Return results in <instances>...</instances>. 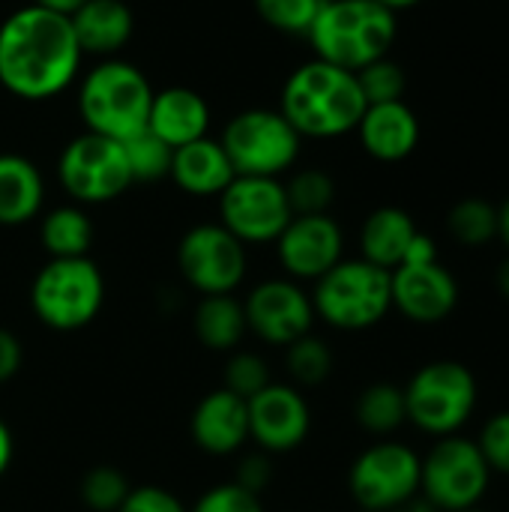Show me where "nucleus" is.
<instances>
[{"label": "nucleus", "instance_id": "f257e3e1", "mask_svg": "<svg viewBox=\"0 0 509 512\" xmlns=\"http://www.w3.org/2000/svg\"><path fill=\"white\" fill-rule=\"evenodd\" d=\"M72 21L27 3L0 24V87L24 102H48L69 90L81 69Z\"/></svg>", "mask_w": 509, "mask_h": 512}, {"label": "nucleus", "instance_id": "f03ea898", "mask_svg": "<svg viewBox=\"0 0 509 512\" xmlns=\"http://www.w3.org/2000/svg\"><path fill=\"white\" fill-rule=\"evenodd\" d=\"M279 111L300 138L327 141L357 129L366 111V96L360 90L357 72L315 57L288 75Z\"/></svg>", "mask_w": 509, "mask_h": 512}, {"label": "nucleus", "instance_id": "7ed1b4c3", "mask_svg": "<svg viewBox=\"0 0 509 512\" xmlns=\"http://www.w3.org/2000/svg\"><path fill=\"white\" fill-rule=\"evenodd\" d=\"M396 33V12L375 0H324L306 39L318 60L360 72L390 54Z\"/></svg>", "mask_w": 509, "mask_h": 512}, {"label": "nucleus", "instance_id": "20e7f679", "mask_svg": "<svg viewBox=\"0 0 509 512\" xmlns=\"http://www.w3.org/2000/svg\"><path fill=\"white\" fill-rule=\"evenodd\" d=\"M75 99L87 132L123 144L147 129L153 87L135 63L123 57H105L81 75Z\"/></svg>", "mask_w": 509, "mask_h": 512}, {"label": "nucleus", "instance_id": "39448f33", "mask_svg": "<svg viewBox=\"0 0 509 512\" xmlns=\"http://www.w3.org/2000/svg\"><path fill=\"white\" fill-rule=\"evenodd\" d=\"M309 297L315 306V318H321L333 330L360 333L381 324L393 309L390 270H381L363 258H342L315 282V291Z\"/></svg>", "mask_w": 509, "mask_h": 512}, {"label": "nucleus", "instance_id": "423d86ee", "mask_svg": "<svg viewBox=\"0 0 509 512\" xmlns=\"http://www.w3.org/2000/svg\"><path fill=\"white\" fill-rule=\"evenodd\" d=\"M102 303L105 279L90 258H48L30 285L33 315L57 333H72L93 324Z\"/></svg>", "mask_w": 509, "mask_h": 512}, {"label": "nucleus", "instance_id": "0eeeda50", "mask_svg": "<svg viewBox=\"0 0 509 512\" xmlns=\"http://www.w3.org/2000/svg\"><path fill=\"white\" fill-rule=\"evenodd\" d=\"M219 144L237 177H282L297 162L303 138L279 108H246L225 123Z\"/></svg>", "mask_w": 509, "mask_h": 512}, {"label": "nucleus", "instance_id": "6e6552de", "mask_svg": "<svg viewBox=\"0 0 509 512\" xmlns=\"http://www.w3.org/2000/svg\"><path fill=\"white\" fill-rule=\"evenodd\" d=\"M402 390L408 420L435 438L456 435L477 408V378L456 360L426 363Z\"/></svg>", "mask_w": 509, "mask_h": 512}, {"label": "nucleus", "instance_id": "1a4fd4ad", "mask_svg": "<svg viewBox=\"0 0 509 512\" xmlns=\"http://www.w3.org/2000/svg\"><path fill=\"white\" fill-rule=\"evenodd\" d=\"M57 180L78 207L108 204L132 186L123 144L96 132H81L60 150Z\"/></svg>", "mask_w": 509, "mask_h": 512}, {"label": "nucleus", "instance_id": "9d476101", "mask_svg": "<svg viewBox=\"0 0 509 512\" xmlns=\"http://www.w3.org/2000/svg\"><path fill=\"white\" fill-rule=\"evenodd\" d=\"M492 468L477 441L447 435L423 459L420 492L438 512L474 510L489 489Z\"/></svg>", "mask_w": 509, "mask_h": 512}, {"label": "nucleus", "instance_id": "9b49d317", "mask_svg": "<svg viewBox=\"0 0 509 512\" xmlns=\"http://www.w3.org/2000/svg\"><path fill=\"white\" fill-rule=\"evenodd\" d=\"M420 471L423 459L411 447L381 441L354 459L348 471V492L360 510L390 512L420 495Z\"/></svg>", "mask_w": 509, "mask_h": 512}, {"label": "nucleus", "instance_id": "f8f14e48", "mask_svg": "<svg viewBox=\"0 0 509 512\" xmlns=\"http://www.w3.org/2000/svg\"><path fill=\"white\" fill-rule=\"evenodd\" d=\"M177 267L189 288L201 297L234 294L249 270L246 246L219 222L189 228L177 246Z\"/></svg>", "mask_w": 509, "mask_h": 512}, {"label": "nucleus", "instance_id": "ddd939ff", "mask_svg": "<svg viewBox=\"0 0 509 512\" xmlns=\"http://www.w3.org/2000/svg\"><path fill=\"white\" fill-rule=\"evenodd\" d=\"M291 219L294 213L279 177H234L219 195V225L243 246L276 243Z\"/></svg>", "mask_w": 509, "mask_h": 512}, {"label": "nucleus", "instance_id": "4468645a", "mask_svg": "<svg viewBox=\"0 0 509 512\" xmlns=\"http://www.w3.org/2000/svg\"><path fill=\"white\" fill-rule=\"evenodd\" d=\"M243 312L249 333L276 348H288L300 336L312 333L315 324L312 297L288 276L255 285L243 300Z\"/></svg>", "mask_w": 509, "mask_h": 512}, {"label": "nucleus", "instance_id": "2eb2a0df", "mask_svg": "<svg viewBox=\"0 0 509 512\" xmlns=\"http://www.w3.org/2000/svg\"><path fill=\"white\" fill-rule=\"evenodd\" d=\"M345 234L330 213L294 216L276 237V258L288 279L318 282L342 261Z\"/></svg>", "mask_w": 509, "mask_h": 512}, {"label": "nucleus", "instance_id": "dca6fc26", "mask_svg": "<svg viewBox=\"0 0 509 512\" xmlns=\"http://www.w3.org/2000/svg\"><path fill=\"white\" fill-rule=\"evenodd\" d=\"M249 441L261 453L279 456L297 450L312 429V411L306 396L291 384H267L249 402Z\"/></svg>", "mask_w": 509, "mask_h": 512}, {"label": "nucleus", "instance_id": "f3484780", "mask_svg": "<svg viewBox=\"0 0 509 512\" xmlns=\"http://www.w3.org/2000/svg\"><path fill=\"white\" fill-rule=\"evenodd\" d=\"M393 309L414 324H441L459 303V285L441 264H402L390 273Z\"/></svg>", "mask_w": 509, "mask_h": 512}, {"label": "nucleus", "instance_id": "a211bd4d", "mask_svg": "<svg viewBox=\"0 0 509 512\" xmlns=\"http://www.w3.org/2000/svg\"><path fill=\"white\" fill-rule=\"evenodd\" d=\"M189 435L198 450L207 456H234L249 441V405L237 393L219 387L207 393L192 417H189Z\"/></svg>", "mask_w": 509, "mask_h": 512}, {"label": "nucleus", "instance_id": "6ab92c4d", "mask_svg": "<svg viewBox=\"0 0 509 512\" xmlns=\"http://www.w3.org/2000/svg\"><path fill=\"white\" fill-rule=\"evenodd\" d=\"M354 132L372 159L402 162L420 144V117L414 114V108L405 99L366 105Z\"/></svg>", "mask_w": 509, "mask_h": 512}, {"label": "nucleus", "instance_id": "aec40b11", "mask_svg": "<svg viewBox=\"0 0 509 512\" xmlns=\"http://www.w3.org/2000/svg\"><path fill=\"white\" fill-rule=\"evenodd\" d=\"M147 129L159 141H165L171 150H177V147L207 135V129H210V105L192 87L153 90Z\"/></svg>", "mask_w": 509, "mask_h": 512}, {"label": "nucleus", "instance_id": "412c9836", "mask_svg": "<svg viewBox=\"0 0 509 512\" xmlns=\"http://www.w3.org/2000/svg\"><path fill=\"white\" fill-rule=\"evenodd\" d=\"M168 177L177 183L180 192L195 198H219L228 183L237 177L228 153L222 150L219 138H198L174 150Z\"/></svg>", "mask_w": 509, "mask_h": 512}, {"label": "nucleus", "instance_id": "4be33fe9", "mask_svg": "<svg viewBox=\"0 0 509 512\" xmlns=\"http://www.w3.org/2000/svg\"><path fill=\"white\" fill-rule=\"evenodd\" d=\"M69 21H72L81 54H90L99 60L117 57V51L126 48L135 30L132 9L123 0H87L69 15Z\"/></svg>", "mask_w": 509, "mask_h": 512}, {"label": "nucleus", "instance_id": "5701e85b", "mask_svg": "<svg viewBox=\"0 0 509 512\" xmlns=\"http://www.w3.org/2000/svg\"><path fill=\"white\" fill-rule=\"evenodd\" d=\"M45 180L21 153H0V225L15 228L39 216Z\"/></svg>", "mask_w": 509, "mask_h": 512}, {"label": "nucleus", "instance_id": "b1692460", "mask_svg": "<svg viewBox=\"0 0 509 512\" xmlns=\"http://www.w3.org/2000/svg\"><path fill=\"white\" fill-rule=\"evenodd\" d=\"M414 237L417 225L402 207H378L366 216L360 228V258L393 273Z\"/></svg>", "mask_w": 509, "mask_h": 512}, {"label": "nucleus", "instance_id": "393cba45", "mask_svg": "<svg viewBox=\"0 0 509 512\" xmlns=\"http://www.w3.org/2000/svg\"><path fill=\"white\" fill-rule=\"evenodd\" d=\"M192 330L207 351H237V345L249 333L243 303L234 294L201 297L192 315Z\"/></svg>", "mask_w": 509, "mask_h": 512}, {"label": "nucleus", "instance_id": "a878e982", "mask_svg": "<svg viewBox=\"0 0 509 512\" xmlns=\"http://www.w3.org/2000/svg\"><path fill=\"white\" fill-rule=\"evenodd\" d=\"M39 243L48 258H87L93 246V222L78 204L54 207L42 216Z\"/></svg>", "mask_w": 509, "mask_h": 512}, {"label": "nucleus", "instance_id": "bb28decb", "mask_svg": "<svg viewBox=\"0 0 509 512\" xmlns=\"http://www.w3.org/2000/svg\"><path fill=\"white\" fill-rule=\"evenodd\" d=\"M354 414H357V423L369 435H393L402 423H408L405 390L387 381L372 384L360 393Z\"/></svg>", "mask_w": 509, "mask_h": 512}, {"label": "nucleus", "instance_id": "cd10ccee", "mask_svg": "<svg viewBox=\"0 0 509 512\" xmlns=\"http://www.w3.org/2000/svg\"><path fill=\"white\" fill-rule=\"evenodd\" d=\"M447 228L462 246H486L498 237V207L486 198H465L450 210Z\"/></svg>", "mask_w": 509, "mask_h": 512}, {"label": "nucleus", "instance_id": "c85d7f7f", "mask_svg": "<svg viewBox=\"0 0 509 512\" xmlns=\"http://www.w3.org/2000/svg\"><path fill=\"white\" fill-rule=\"evenodd\" d=\"M285 366H288V375L294 378L297 387H318L333 372V351L324 339L306 333L288 345Z\"/></svg>", "mask_w": 509, "mask_h": 512}, {"label": "nucleus", "instance_id": "c756f323", "mask_svg": "<svg viewBox=\"0 0 509 512\" xmlns=\"http://www.w3.org/2000/svg\"><path fill=\"white\" fill-rule=\"evenodd\" d=\"M123 153H126V162H129L132 183H156V180L168 177V171H171L174 150L165 141H159L150 129L126 138Z\"/></svg>", "mask_w": 509, "mask_h": 512}, {"label": "nucleus", "instance_id": "7c9ffc66", "mask_svg": "<svg viewBox=\"0 0 509 512\" xmlns=\"http://www.w3.org/2000/svg\"><path fill=\"white\" fill-rule=\"evenodd\" d=\"M285 195L291 204L294 216H315V213H327L336 201V183L327 171L321 168H306L297 171L288 183H285Z\"/></svg>", "mask_w": 509, "mask_h": 512}, {"label": "nucleus", "instance_id": "2f4dec72", "mask_svg": "<svg viewBox=\"0 0 509 512\" xmlns=\"http://www.w3.org/2000/svg\"><path fill=\"white\" fill-rule=\"evenodd\" d=\"M129 489H132L129 480L117 468L96 465L81 480V501L90 512H117L126 501Z\"/></svg>", "mask_w": 509, "mask_h": 512}, {"label": "nucleus", "instance_id": "473e14b6", "mask_svg": "<svg viewBox=\"0 0 509 512\" xmlns=\"http://www.w3.org/2000/svg\"><path fill=\"white\" fill-rule=\"evenodd\" d=\"M321 6L324 0H255L258 18L267 27L291 36H306Z\"/></svg>", "mask_w": 509, "mask_h": 512}, {"label": "nucleus", "instance_id": "72a5a7b5", "mask_svg": "<svg viewBox=\"0 0 509 512\" xmlns=\"http://www.w3.org/2000/svg\"><path fill=\"white\" fill-rule=\"evenodd\" d=\"M357 81H360V90L366 96V105L399 102L405 96V87H408L405 69L390 57H381V60L363 66L357 72Z\"/></svg>", "mask_w": 509, "mask_h": 512}, {"label": "nucleus", "instance_id": "f704fd0d", "mask_svg": "<svg viewBox=\"0 0 509 512\" xmlns=\"http://www.w3.org/2000/svg\"><path fill=\"white\" fill-rule=\"evenodd\" d=\"M267 384H273V378H270V366L261 354H255V351H234L231 354V360L225 366V390H231L249 402Z\"/></svg>", "mask_w": 509, "mask_h": 512}, {"label": "nucleus", "instance_id": "c9c22d12", "mask_svg": "<svg viewBox=\"0 0 509 512\" xmlns=\"http://www.w3.org/2000/svg\"><path fill=\"white\" fill-rule=\"evenodd\" d=\"M189 512H264V504H261V495H252L249 489L231 480V483L210 486L189 507Z\"/></svg>", "mask_w": 509, "mask_h": 512}, {"label": "nucleus", "instance_id": "e433bc0d", "mask_svg": "<svg viewBox=\"0 0 509 512\" xmlns=\"http://www.w3.org/2000/svg\"><path fill=\"white\" fill-rule=\"evenodd\" d=\"M477 447H480V453H483V459L489 462L492 471L507 474L509 477V411L495 414V417L483 426Z\"/></svg>", "mask_w": 509, "mask_h": 512}, {"label": "nucleus", "instance_id": "4c0bfd02", "mask_svg": "<svg viewBox=\"0 0 509 512\" xmlns=\"http://www.w3.org/2000/svg\"><path fill=\"white\" fill-rule=\"evenodd\" d=\"M117 512H189V507L162 486H135Z\"/></svg>", "mask_w": 509, "mask_h": 512}, {"label": "nucleus", "instance_id": "58836bf2", "mask_svg": "<svg viewBox=\"0 0 509 512\" xmlns=\"http://www.w3.org/2000/svg\"><path fill=\"white\" fill-rule=\"evenodd\" d=\"M234 483L249 489L252 495H261L270 483H273V462L267 453H249L237 462L234 471Z\"/></svg>", "mask_w": 509, "mask_h": 512}, {"label": "nucleus", "instance_id": "ea45409f", "mask_svg": "<svg viewBox=\"0 0 509 512\" xmlns=\"http://www.w3.org/2000/svg\"><path fill=\"white\" fill-rule=\"evenodd\" d=\"M21 363H24V348H21L18 336L0 327V384L12 381L18 375Z\"/></svg>", "mask_w": 509, "mask_h": 512}, {"label": "nucleus", "instance_id": "a19ab883", "mask_svg": "<svg viewBox=\"0 0 509 512\" xmlns=\"http://www.w3.org/2000/svg\"><path fill=\"white\" fill-rule=\"evenodd\" d=\"M432 261H438V246H435V240H432L429 234L417 231V237L411 240V246H408L402 264H432ZM402 264H399V267H402Z\"/></svg>", "mask_w": 509, "mask_h": 512}, {"label": "nucleus", "instance_id": "79ce46f5", "mask_svg": "<svg viewBox=\"0 0 509 512\" xmlns=\"http://www.w3.org/2000/svg\"><path fill=\"white\" fill-rule=\"evenodd\" d=\"M12 456H15V441H12V432H9L6 420L0 417V477L9 471V465H12Z\"/></svg>", "mask_w": 509, "mask_h": 512}, {"label": "nucleus", "instance_id": "37998d69", "mask_svg": "<svg viewBox=\"0 0 509 512\" xmlns=\"http://www.w3.org/2000/svg\"><path fill=\"white\" fill-rule=\"evenodd\" d=\"M36 6H42V9H51V12H60V15H72L78 6H84L87 0H33Z\"/></svg>", "mask_w": 509, "mask_h": 512}, {"label": "nucleus", "instance_id": "c03bdc74", "mask_svg": "<svg viewBox=\"0 0 509 512\" xmlns=\"http://www.w3.org/2000/svg\"><path fill=\"white\" fill-rule=\"evenodd\" d=\"M498 237L504 240V246L509 249V198L498 207Z\"/></svg>", "mask_w": 509, "mask_h": 512}, {"label": "nucleus", "instance_id": "a18cd8bd", "mask_svg": "<svg viewBox=\"0 0 509 512\" xmlns=\"http://www.w3.org/2000/svg\"><path fill=\"white\" fill-rule=\"evenodd\" d=\"M390 512H438V510H435L426 498H420V495H417V498L405 501L402 507H396V510H390Z\"/></svg>", "mask_w": 509, "mask_h": 512}, {"label": "nucleus", "instance_id": "49530a36", "mask_svg": "<svg viewBox=\"0 0 509 512\" xmlns=\"http://www.w3.org/2000/svg\"><path fill=\"white\" fill-rule=\"evenodd\" d=\"M375 3L384 6V9H390V12H402V9H411V6H417L423 0H375Z\"/></svg>", "mask_w": 509, "mask_h": 512}, {"label": "nucleus", "instance_id": "de8ad7c7", "mask_svg": "<svg viewBox=\"0 0 509 512\" xmlns=\"http://www.w3.org/2000/svg\"><path fill=\"white\" fill-rule=\"evenodd\" d=\"M498 288H501V294L509 300V258L498 267Z\"/></svg>", "mask_w": 509, "mask_h": 512}, {"label": "nucleus", "instance_id": "09e8293b", "mask_svg": "<svg viewBox=\"0 0 509 512\" xmlns=\"http://www.w3.org/2000/svg\"><path fill=\"white\" fill-rule=\"evenodd\" d=\"M462 512H483V510H477V507H474V510H462Z\"/></svg>", "mask_w": 509, "mask_h": 512}]
</instances>
